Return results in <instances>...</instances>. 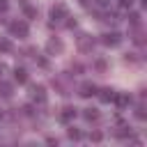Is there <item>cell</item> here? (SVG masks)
Returning <instances> with one entry per match:
<instances>
[{
  "mask_svg": "<svg viewBox=\"0 0 147 147\" xmlns=\"http://www.w3.org/2000/svg\"><path fill=\"white\" fill-rule=\"evenodd\" d=\"M78 44H80V48H92V41L87 39V34H83V37L78 39Z\"/></svg>",
  "mask_w": 147,
  "mask_h": 147,
  "instance_id": "30bf717a",
  "label": "cell"
},
{
  "mask_svg": "<svg viewBox=\"0 0 147 147\" xmlns=\"http://www.w3.org/2000/svg\"><path fill=\"white\" fill-rule=\"evenodd\" d=\"M113 99L117 101V106H119V108H124V106H129V103H131V96H129V94H115Z\"/></svg>",
  "mask_w": 147,
  "mask_h": 147,
  "instance_id": "52a82bcc",
  "label": "cell"
},
{
  "mask_svg": "<svg viewBox=\"0 0 147 147\" xmlns=\"http://www.w3.org/2000/svg\"><path fill=\"white\" fill-rule=\"evenodd\" d=\"M69 138L78 140V138H80V131H76V129H69Z\"/></svg>",
  "mask_w": 147,
  "mask_h": 147,
  "instance_id": "9a60e30c",
  "label": "cell"
},
{
  "mask_svg": "<svg viewBox=\"0 0 147 147\" xmlns=\"http://www.w3.org/2000/svg\"><path fill=\"white\" fill-rule=\"evenodd\" d=\"M48 51H62V44L53 39V41H48Z\"/></svg>",
  "mask_w": 147,
  "mask_h": 147,
  "instance_id": "4fadbf2b",
  "label": "cell"
},
{
  "mask_svg": "<svg viewBox=\"0 0 147 147\" xmlns=\"http://www.w3.org/2000/svg\"><path fill=\"white\" fill-rule=\"evenodd\" d=\"M101 41H103V44H106V46H117V44H119V41H122V37H119V34H117V32H106V34H103V39H101Z\"/></svg>",
  "mask_w": 147,
  "mask_h": 147,
  "instance_id": "3957f363",
  "label": "cell"
},
{
  "mask_svg": "<svg viewBox=\"0 0 147 147\" xmlns=\"http://www.w3.org/2000/svg\"><path fill=\"white\" fill-rule=\"evenodd\" d=\"M64 16H67V7H64V5H55V7L51 9V18H53V23H60Z\"/></svg>",
  "mask_w": 147,
  "mask_h": 147,
  "instance_id": "6da1fadb",
  "label": "cell"
},
{
  "mask_svg": "<svg viewBox=\"0 0 147 147\" xmlns=\"http://www.w3.org/2000/svg\"><path fill=\"white\" fill-rule=\"evenodd\" d=\"M0 94H2V96H11V87H9L7 83H2V85H0Z\"/></svg>",
  "mask_w": 147,
  "mask_h": 147,
  "instance_id": "7c38bea8",
  "label": "cell"
},
{
  "mask_svg": "<svg viewBox=\"0 0 147 147\" xmlns=\"http://www.w3.org/2000/svg\"><path fill=\"white\" fill-rule=\"evenodd\" d=\"M9 30H11V34H16V37H25V34H28V25H25L23 21H14V23L9 25Z\"/></svg>",
  "mask_w": 147,
  "mask_h": 147,
  "instance_id": "7a4b0ae2",
  "label": "cell"
},
{
  "mask_svg": "<svg viewBox=\"0 0 147 147\" xmlns=\"http://www.w3.org/2000/svg\"><path fill=\"white\" fill-rule=\"evenodd\" d=\"M0 9H2V11L7 9V0H0Z\"/></svg>",
  "mask_w": 147,
  "mask_h": 147,
  "instance_id": "d6986e66",
  "label": "cell"
},
{
  "mask_svg": "<svg viewBox=\"0 0 147 147\" xmlns=\"http://www.w3.org/2000/svg\"><path fill=\"white\" fill-rule=\"evenodd\" d=\"M133 5V0H119V7H124V9H129Z\"/></svg>",
  "mask_w": 147,
  "mask_h": 147,
  "instance_id": "2e32d148",
  "label": "cell"
},
{
  "mask_svg": "<svg viewBox=\"0 0 147 147\" xmlns=\"http://www.w3.org/2000/svg\"><path fill=\"white\" fill-rule=\"evenodd\" d=\"M14 78H16V83H25V80H28V71H25L23 67H16V69H14Z\"/></svg>",
  "mask_w": 147,
  "mask_h": 147,
  "instance_id": "8992f818",
  "label": "cell"
},
{
  "mask_svg": "<svg viewBox=\"0 0 147 147\" xmlns=\"http://www.w3.org/2000/svg\"><path fill=\"white\" fill-rule=\"evenodd\" d=\"M0 117H2V115H0Z\"/></svg>",
  "mask_w": 147,
  "mask_h": 147,
  "instance_id": "ffe728a7",
  "label": "cell"
},
{
  "mask_svg": "<svg viewBox=\"0 0 147 147\" xmlns=\"http://www.w3.org/2000/svg\"><path fill=\"white\" fill-rule=\"evenodd\" d=\"M113 96H115V92L110 90V87H106V90H101V101H113Z\"/></svg>",
  "mask_w": 147,
  "mask_h": 147,
  "instance_id": "9c48e42d",
  "label": "cell"
},
{
  "mask_svg": "<svg viewBox=\"0 0 147 147\" xmlns=\"http://www.w3.org/2000/svg\"><path fill=\"white\" fill-rule=\"evenodd\" d=\"M32 99L34 101H44L46 99V94H44V87L39 85V87H32Z\"/></svg>",
  "mask_w": 147,
  "mask_h": 147,
  "instance_id": "ba28073f",
  "label": "cell"
},
{
  "mask_svg": "<svg viewBox=\"0 0 147 147\" xmlns=\"http://www.w3.org/2000/svg\"><path fill=\"white\" fill-rule=\"evenodd\" d=\"M83 115H85V119H96V117H99V113H96L94 108H87Z\"/></svg>",
  "mask_w": 147,
  "mask_h": 147,
  "instance_id": "8fae6325",
  "label": "cell"
},
{
  "mask_svg": "<svg viewBox=\"0 0 147 147\" xmlns=\"http://www.w3.org/2000/svg\"><path fill=\"white\" fill-rule=\"evenodd\" d=\"M131 23L138 25V23H140V16H138V14H131Z\"/></svg>",
  "mask_w": 147,
  "mask_h": 147,
  "instance_id": "e0dca14e",
  "label": "cell"
},
{
  "mask_svg": "<svg viewBox=\"0 0 147 147\" xmlns=\"http://www.w3.org/2000/svg\"><path fill=\"white\" fill-rule=\"evenodd\" d=\"M74 117H76V108H71V106H67V108L62 110V115H60L62 122H71Z\"/></svg>",
  "mask_w": 147,
  "mask_h": 147,
  "instance_id": "5b68a950",
  "label": "cell"
},
{
  "mask_svg": "<svg viewBox=\"0 0 147 147\" xmlns=\"http://www.w3.org/2000/svg\"><path fill=\"white\" fill-rule=\"evenodd\" d=\"M96 5H99V7H108V5H110V0H96Z\"/></svg>",
  "mask_w": 147,
  "mask_h": 147,
  "instance_id": "ac0fdd59",
  "label": "cell"
},
{
  "mask_svg": "<svg viewBox=\"0 0 147 147\" xmlns=\"http://www.w3.org/2000/svg\"><path fill=\"white\" fill-rule=\"evenodd\" d=\"M0 51H11V44L5 39V41H0Z\"/></svg>",
  "mask_w": 147,
  "mask_h": 147,
  "instance_id": "5bb4252c",
  "label": "cell"
},
{
  "mask_svg": "<svg viewBox=\"0 0 147 147\" xmlns=\"http://www.w3.org/2000/svg\"><path fill=\"white\" fill-rule=\"evenodd\" d=\"M92 94H96V85L94 83H83L80 85V96H92Z\"/></svg>",
  "mask_w": 147,
  "mask_h": 147,
  "instance_id": "277c9868",
  "label": "cell"
}]
</instances>
